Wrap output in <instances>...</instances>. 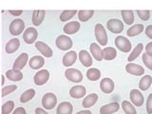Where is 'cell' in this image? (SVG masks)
I'll return each mask as SVG.
<instances>
[{
    "label": "cell",
    "instance_id": "f1b7e54d",
    "mask_svg": "<svg viewBox=\"0 0 152 114\" xmlns=\"http://www.w3.org/2000/svg\"><path fill=\"white\" fill-rule=\"evenodd\" d=\"M151 85H152V76L145 75L141 78L140 82H139V88H140V90L145 91V90H147L150 88Z\"/></svg>",
    "mask_w": 152,
    "mask_h": 114
},
{
    "label": "cell",
    "instance_id": "7402d4cb",
    "mask_svg": "<svg viewBox=\"0 0 152 114\" xmlns=\"http://www.w3.org/2000/svg\"><path fill=\"white\" fill-rule=\"evenodd\" d=\"M45 14L46 12L44 10H37V11H33L32 12V24L34 26H40L43 20L45 18Z\"/></svg>",
    "mask_w": 152,
    "mask_h": 114
},
{
    "label": "cell",
    "instance_id": "2e32d148",
    "mask_svg": "<svg viewBox=\"0 0 152 114\" xmlns=\"http://www.w3.org/2000/svg\"><path fill=\"white\" fill-rule=\"evenodd\" d=\"M76 60H77V53L74 50H69L66 53H65V55L63 56V59H62V62H63V65L65 66H72Z\"/></svg>",
    "mask_w": 152,
    "mask_h": 114
},
{
    "label": "cell",
    "instance_id": "4fadbf2b",
    "mask_svg": "<svg viewBox=\"0 0 152 114\" xmlns=\"http://www.w3.org/2000/svg\"><path fill=\"white\" fill-rule=\"evenodd\" d=\"M126 71L127 73L135 75V76H142L145 74V69L142 66L134 64V63H128L126 66Z\"/></svg>",
    "mask_w": 152,
    "mask_h": 114
},
{
    "label": "cell",
    "instance_id": "277c9868",
    "mask_svg": "<svg viewBox=\"0 0 152 114\" xmlns=\"http://www.w3.org/2000/svg\"><path fill=\"white\" fill-rule=\"evenodd\" d=\"M72 40L66 35H59L55 40V45L61 50H69L72 48Z\"/></svg>",
    "mask_w": 152,
    "mask_h": 114
},
{
    "label": "cell",
    "instance_id": "836d02e7",
    "mask_svg": "<svg viewBox=\"0 0 152 114\" xmlns=\"http://www.w3.org/2000/svg\"><path fill=\"white\" fill-rule=\"evenodd\" d=\"M122 108L124 109L126 114H137L135 106L127 100H124L122 102Z\"/></svg>",
    "mask_w": 152,
    "mask_h": 114
},
{
    "label": "cell",
    "instance_id": "e0dca14e",
    "mask_svg": "<svg viewBox=\"0 0 152 114\" xmlns=\"http://www.w3.org/2000/svg\"><path fill=\"white\" fill-rule=\"evenodd\" d=\"M45 65V59L43 56L40 55H35L31 57L28 61V66L32 69H42V66Z\"/></svg>",
    "mask_w": 152,
    "mask_h": 114
},
{
    "label": "cell",
    "instance_id": "d6986e66",
    "mask_svg": "<svg viewBox=\"0 0 152 114\" xmlns=\"http://www.w3.org/2000/svg\"><path fill=\"white\" fill-rule=\"evenodd\" d=\"M119 108H120V104L118 103H109L101 107V108H100V114H112L114 112H117Z\"/></svg>",
    "mask_w": 152,
    "mask_h": 114
},
{
    "label": "cell",
    "instance_id": "603a6c76",
    "mask_svg": "<svg viewBox=\"0 0 152 114\" xmlns=\"http://www.w3.org/2000/svg\"><path fill=\"white\" fill-rule=\"evenodd\" d=\"M73 110V107L69 102H62L58 104L56 109L57 114H71Z\"/></svg>",
    "mask_w": 152,
    "mask_h": 114
},
{
    "label": "cell",
    "instance_id": "ba28073f",
    "mask_svg": "<svg viewBox=\"0 0 152 114\" xmlns=\"http://www.w3.org/2000/svg\"><path fill=\"white\" fill-rule=\"evenodd\" d=\"M129 98H130V102L134 104L135 107H142L145 103L144 95L142 94V92L139 89H136V88L131 89L129 92Z\"/></svg>",
    "mask_w": 152,
    "mask_h": 114
},
{
    "label": "cell",
    "instance_id": "ab89813d",
    "mask_svg": "<svg viewBox=\"0 0 152 114\" xmlns=\"http://www.w3.org/2000/svg\"><path fill=\"white\" fill-rule=\"evenodd\" d=\"M137 14L140 19L142 21H147L150 18V12L149 11H137Z\"/></svg>",
    "mask_w": 152,
    "mask_h": 114
},
{
    "label": "cell",
    "instance_id": "7c38bea8",
    "mask_svg": "<svg viewBox=\"0 0 152 114\" xmlns=\"http://www.w3.org/2000/svg\"><path fill=\"white\" fill-rule=\"evenodd\" d=\"M114 88H115V84H114L113 80L110 79V78H103L101 80V82H100V88L101 90L106 94H109L111 93L113 90H114Z\"/></svg>",
    "mask_w": 152,
    "mask_h": 114
},
{
    "label": "cell",
    "instance_id": "ee69618b",
    "mask_svg": "<svg viewBox=\"0 0 152 114\" xmlns=\"http://www.w3.org/2000/svg\"><path fill=\"white\" fill-rule=\"evenodd\" d=\"M12 114H27V112H26V109L24 107H19L14 109V111H13Z\"/></svg>",
    "mask_w": 152,
    "mask_h": 114
},
{
    "label": "cell",
    "instance_id": "484cf974",
    "mask_svg": "<svg viewBox=\"0 0 152 114\" xmlns=\"http://www.w3.org/2000/svg\"><path fill=\"white\" fill-rule=\"evenodd\" d=\"M97 101H98V95L96 93H91L84 98L82 104L85 108H89L93 107L97 103Z\"/></svg>",
    "mask_w": 152,
    "mask_h": 114
},
{
    "label": "cell",
    "instance_id": "30bf717a",
    "mask_svg": "<svg viewBox=\"0 0 152 114\" xmlns=\"http://www.w3.org/2000/svg\"><path fill=\"white\" fill-rule=\"evenodd\" d=\"M35 48L36 50L42 53L43 56H45L46 58H50L53 55V51H52L51 48L46 44L45 42H42V41H37L35 42Z\"/></svg>",
    "mask_w": 152,
    "mask_h": 114
},
{
    "label": "cell",
    "instance_id": "8d00e7d4",
    "mask_svg": "<svg viewBox=\"0 0 152 114\" xmlns=\"http://www.w3.org/2000/svg\"><path fill=\"white\" fill-rule=\"evenodd\" d=\"M14 108V102L8 101L2 106V114H10Z\"/></svg>",
    "mask_w": 152,
    "mask_h": 114
},
{
    "label": "cell",
    "instance_id": "b9f144b4",
    "mask_svg": "<svg viewBox=\"0 0 152 114\" xmlns=\"http://www.w3.org/2000/svg\"><path fill=\"white\" fill-rule=\"evenodd\" d=\"M145 35L152 40V25L147 26L145 30Z\"/></svg>",
    "mask_w": 152,
    "mask_h": 114
},
{
    "label": "cell",
    "instance_id": "8992f818",
    "mask_svg": "<svg viewBox=\"0 0 152 114\" xmlns=\"http://www.w3.org/2000/svg\"><path fill=\"white\" fill-rule=\"evenodd\" d=\"M65 76L69 81L76 84L82 82L83 80V74L77 69H66L65 71Z\"/></svg>",
    "mask_w": 152,
    "mask_h": 114
},
{
    "label": "cell",
    "instance_id": "5b68a950",
    "mask_svg": "<svg viewBox=\"0 0 152 114\" xmlns=\"http://www.w3.org/2000/svg\"><path fill=\"white\" fill-rule=\"evenodd\" d=\"M57 104V97L54 93L52 92H48L46 93L42 98V107L45 109H52Z\"/></svg>",
    "mask_w": 152,
    "mask_h": 114
},
{
    "label": "cell",
    "instance_id": "cb8c5ba5",
    "mask_svg": "<svg viewBox=\"0 0 152 114\" xmlns=\"http://www.w3.org/2000/svg\"><path fill=\"white\" fill-rule=\"evenodd\" d=\"M19 46H20V41H19L18 38H12L6 44L5 50H6L8 54H11L15 52L19 49Z\"/></svg>",
    "mask_w": 152,
    "mask_h": 114
},
{
    "label": "cell",
    "instance_id": "f35d334b",
    "mask_svg": "<svg viewBox=\"0 0 152 114\" xmlns=\"http://www.w3.org/2000/svg\"><path fill=\"white\" fill-rule=\"evenodd\" d=\"M17 89V86L16 85H10L8 87H4L2 88V96H6L8 94H11L13 91H15Z\"/></svg>",
    "mask_w": 152,
    "mask_h": 114
},
{
    "label": "cell",
    "instance_id": "c3c4849f",
    "mask_svg": "<svg viewBox=\"0 0 152 114\" xmlns=\"http://www.w3.org/2000/svg\"><path fill=\"white\" fill-rule=\"evenodd\" d=\"M1 78H2V86L5 85V75H1Z\"/></svg>",
    "mask_w": 152,
    "mask_h": 114
},
{
    "label": "cell",
    "instance_id": "7bdbcfd3",
    "mask_svg": "<svg viewBox=\"0 0 152 114\" xmlns=\"http://www.w3.org/2000/svg\"><path fill=\"white\" fill-rule=\"evenodd\" d=\"M145 52L148 55L152 56V42H149V43H147L146 46H145Z\"/></svg>",
    "mask_w": 152,
    "mask_h": 114
},
{
    "label": "cell",
    "instance_id": "9a60e30c",
    "mask_svg": "<svg viewBox=\"0 0 152 114\" xmlns=\"http://www.w3.org/2000/svg\"><path fill=\"white\" fill-rule=\"evenodd\" d=\"M86 93H87V89L82 85H76L73 86L72 88L69 89V95L74 99H80L83 98Z\"/></svg>",
    "mask_w": 152,
    "mask_h": 114
},
{
    "label": "cell",
    "instance_id": "5bb4252c",
    "mask_svg": "<svg viewBox=\"0 0 152 114\" xmlns=\"http://www.w3.org/2000/svg\"><path fill=\"white\" fill-rule=\"evenodd\" d=\"M79 59H80V62L81 64H82L86 68H89V66H91L92 63H93V60H92V57L90 55V53L86 50H81L79 51Z\"/></svg>",
    "mask_w": 152,
    "mask_h": 114
},
{
    "label": "cell",
    "instance_id": "1f68e13d",
    "mask_svg": "<svg viewBox=\"0 0 152 114\" xmlns=\"http://www.w3.org/2000/svg\"><path fill=\"white\" fill-rule=\"evenodd\" d=\"M94 14V11L92 10H81L78 12V18L81 22H87L90 18H92Z\"/></svg>",
    "mask_w": 152,
    "mask_h": 114
},
{
    "label": "cell",
    "instance_id": "d4e9b609",
    "mask_svg": "<svg viewBox=\"0 0 152 114\" xmlns=\"http://www.w3.org/2000/svg\"><path fill=\"white\" fill-rule=\"evenodd\" d=\"M6 77L13 82H18V81H21L23 79V73L20 69H12L6 71Z\"/></svg>",
    "mask_w": 152,
    "mask_h": 114
},
{
    "label": "cell",
    "instance_id": "4dcf8cb0",
    "mask_svg": "<svg viewBox=\"0 0 152 114\" xmlns=\"http://www.w3.org/2000/svg\"><path fill=\"white\" fill-rule=\"evenodd\" d=\"M142 50H144V45H142V43L137 44V46L134 48V50L131 51V53H129V56L127 57V61H129V63H131L132 61L137 59L138 57L140 56V54L142 53Z\"/></svg>",
    "mask_w": 152,
    "mask_h": 114
},
{
    "label": "cell",
    "instance_id": "60d3db41",
    "mask_svg": "<svg viewBox=\"0 0 152 114\" xmlns=\"http://www.w3.org/2000/svg\"><path fill=\"white\" fill-rule=\"evenodd\" d=\"M146 111L148 114H152V93H150L146 99Z\"/></svg>",
    "mask_w": 152,
    "mask_h": 114
},
{
    "label": "cell",
    "instance_id": "7a4b0ae2",
    "mask_svg": "<svg viewBox=\"0 0 152 114\" xmlns=\"http://www.w3.org/2000/svg\"><path fill=\"white\" fill-rule=\"evenodd\" d=\"M114 44L118 50H120L123 52H129L132 49V45L129 39L125 36L118 35L115 40H114Z\"/></svg>",
    "mask_w": 152,
    "mask_h": 114
},
{
    "label": "cell",
    "instance_id": "52a82bcc",
    "mask_svg": "<svg viewBox=\"0 0 152 114\" xmlns=\"http://www.w3.org/2000/svg\"><path fill=\"white\" fill-rule=\"evenodd\" d=\"M107 28L112 33H121L124 30V22L120 19L111 18L107 21Z\"/></svg>",
    "mask_w": 152,
    "mask_h": 114
},
{
    "label": "cell",
    "instance_id": "9c48e42d",
    "mask_svg": "<svg viewBox=\"0 0 152 114\" xmlns=\"http://www.w3.org/2000/svg\"><path fill=\"white\" fill-rule=\"evenodd\" d=\"M50 79V72L48 69H40L34 74L33 81L34 84L37 86H43L45 85Z\"/></svg>",
    "mask_w": 152,
    "mask_h": 114
},
{
    "label": "cell",
    "instance_id": "ac0fdd59",
    "mask_svg": "<svg viewBox=\"0 0 152 114\" xmlns=\"http://www.w3.org/2000/svg\"><path fill=\"white\" fill-rule=\"evenodd\" d=\"M30 61L28 60V54L26 53V52H23L20 55H19L17 58L15 59L13 63V66H12V69H22L24 66H26L27 62Z\"/></svg>",
    "mask_w": 152,
    "mask_h": 114
},
{
    "label": "cell",
    "instance_id": "ffe728a7",
    "mask_svg": "<svg viewBox=\"0 0 152 114\" xmlns=\"http://www.w3.org/2000/svg\"><path fill=\"white\" fill-rule=\"evenodd\" d=\"M89 49H90V53H91V55L97 61H102L104 59L103 50H102V48L99 46V44H97V43H91L89 46Z\"/></svg>",
    "mask_w": 152,
    "mask_h": 114
},
{
    "label": "cell",
    "instance_id": "6da1fadb",
    "mask_svg": "<svg viewBox=\"0 0 152 114\" xmlns=\"http://www.w3.org/2000/svg\"><path fill=\"white\" fill-rule=\"evenodd\" d=\"M94 33H95V38H96V40L98 41L99 45L100 46H107V41H108L107 31L101 23H98L95 25Z\"/></svg>",
    "mask_w": 152,
    "mask_h": 114
},
{
    "label": "cell",
    "instance_id": "3957f363",
    "mask_svg": "<svg viewBox=\"0 0 152 114\" xmlns=\"http://www.w3.org/2000/svg\"><path fill=\"white\" fill-rule=\"evenodd\" d=\"M9 30H10V33L13 36H17L19 34H21L23 31L25 30V22L22 19H14L10 24Z\"/></svg>",
    "mask_w": 152,
    "mask_h": 114
},
{
    "label": "cell",
    "instance_id": "8fae6325",
    "mask_svg": "<svg viewBox=\"0 0 152 114\" xmlns=\"http://www.w3.org/2000/svg\"><path fill=\"white\" fill-rule=\"evenodd\" d=\"M38 37V31L35 28L30 27L24 31L23 33V39L27 44H32L34 43Z\"/></svg>",
    "mask_w": 152,
    "mask_h": 114
},
{
    "label": "cell",
    "instance_id": "7dc6e473",
    "mask_svg": "<svg viewBox=\"0 0 152 114\" xmlns=\"http://www.w3.org/2000/svg\"><path fill=\"white\" fill-rule=\"evenodd\" d=\"M76 114H92V112L90 111V110H81V111H78Z\"/></svg>",
    "mask_w": 152,
    "mask_h": 114
},
{
    "label": "cell",
    "instance_id": "d6a6232c",
    "mask_svg": "<svg viewBox=\"0 0 152 114\" xmlns=\"http://www.w3.org/2000/svg\"><path fill=\"white\" fill-rule=\"evenodd\" d=\"M87 77L89 81H97L101 77V71L96 68H91L87 70Z\"/></svg>",
    "mask_w": 152,
    "mask_h": 114
},
{
    "label": "cell",
    "instance_id": "e575fe53",
    "mask_svg": "<svg viewBox=\"0 0 152 114\" xmlns=\"http://www.w3.org/2000/svg\"><path fill=\"white\" fill-rule=\"evenodd\" d=\"M35 96V90L33 88H30V89H27L26 91H24L21 96H20V102L21 103H28V101Z\"/></svg>",
    "mask_w": 152,
    "mask_h": 114
},
{
    "label": "cell",
    "instance_id": "83f0119b",
    "mask_svg": "<svg viewBox=\"0 0 152 114\" xmlns=\"http://www.w3.org/2000/svg\"><path fill=\"white\" fill-rule=\"evenodd\" d=\"M144 30H145V27L142 24H136V25H133L128 28L127 31H126V34L129 37L137 36L144 31Z\"/></svg>",
    "mask_w": 152,
    "mask_h": 114
},
{
    "label": "cell",
    "instance_id": "f546056e",
    "mask_svg": "<svg viewBox=\"0 0 152 114\" xmlns=\"http://www.w3.org/2000/svg\"><path fill=\"white\" fill-rule=\"evenodd\" d=\"M121 15L124 20V23L126 25H132L134 23V13L132 11H127V10H124L121 12Z\"/></svg>",
    "mask_w": 152,
    "mask_h": 114
},
{
    "label": "cell",
    "instance_id": "4316f807",
    "mask_svg": "<svg viewBox=\"0 0 152 114\" xmlns=\"http://www.w3.org/2000/svg\"><path fill=\"white\" fill-rule=\"evenodd\" d=\"M103 56L104 60L111 61L117 57V50L113 47H106L103 49Z\"/></svg>",
    "mask_w": 152,
    "mask_h": 114
},
{
    "label": "cell",
    "instance_id": "bcb514c9",
    "mask_svg": "<svg viewBox=\"0 0 152 114\" xmlns=\"http://www.w3.org/2000/svg\"><path fill=\"white\" fill-rule=\"evenodd\" d=\"M35 114H49L48 113L44 108H42V107H37L35 109Z\"/></svg>",
    "mask_w": 152,
    "mask_h": 114
},
{
    "label": "cell",
    "instance_id": "44dd1931",
    "mask_svg": "<svg viewBox=\"0 0 152 114\" xmlns=\"http://www.w3.org/2000/svg\"><path fill=\"white\" fill-rule=\"evenodd\" d=\"M80 30V23L77 21H71L66 23L63 28V31L66 34H74Z\"/></svg>",
    "mask_w": 152,
    "mask_h": 114
},
{
    "label": "cell",
    "instance_id": "f6af8a7d",
    "mask_svg": "<svg viewBox=\"0 0 152 114\" xmlns=\"http://www.w3.org/2000/svg\"><path fill=\"white\" fill-rule=\"evenodd\" d=\"M9 12L12 14V15L13 16H19V15H21L23 11H21V10H18V11H13V10H10Z\"/></svg>",
    "mask_w": 152,
    "mask_h": 114
},
{
    "label": "cell",
    "instance_id": "d590c367",
    "mask_svg": "<svg viewBox=\"0 0 152 114\" xmlns=\"http://www.w3.org/2000/svg\"><path fill=\"white\" fill-rule=\"evenodd\" d=\"M75 10H66V11H63L61 12V15H60V20L62 22H66L69 21V19L72 18L75 14H76Z\"/></svg>",
    "mask_w": 152,
    "mask_h": 114
},
{
    "label": "cell",
    "instance_id": "74e56055",
    "mask_svg": "<svg viewBox=\"0 0 152 114\" xmlns=\"http://www.w3.org/2000/svg\"><path fill=\"white\" fill-rule=\"evenodd\" d=\"M142 60L146 68L152 70V56L148 55L146 52H145V53H142Z\"/></svg>",
    "mask_w": 152,
    "mask_h": 114
}]
</instances>
